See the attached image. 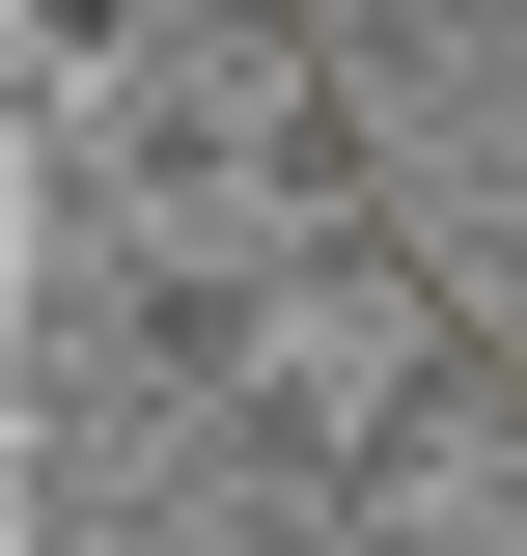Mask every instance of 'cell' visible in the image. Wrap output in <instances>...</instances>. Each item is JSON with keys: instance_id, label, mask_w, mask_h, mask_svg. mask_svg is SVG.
Wrapping results in <instances>:
<instances>
[{"instance_id": "6da1fadb", "label": "cell", "mask_w": 527, "mask_h": 556, "mask_svg": "<svg viewBox=\"0 0 527 556\" xmlns=\"http://www.w3.org/2000/svg\"><path fill=\"white\" fill-rule=\"evenodd\" d=\"M472 28H527V0H472Z\"/></svg>"}]
</instances>
